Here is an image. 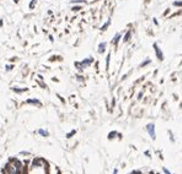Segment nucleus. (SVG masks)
Wrapping results in <instances>:
<instances>
[{"label":"nucleus","mask_w":182,"mask_h":174,"mask_svg":"<svg viewBox=\"0 0 182 174\" xmlns=\"http://www.w3.org/2000/svg\"><path fill=\"white\" fill-rule=\"evenodd\" d=\"M116 135H117V132H116V131H112V132H110V134H108V140H112V139H114V137H116Z\"/></svg>","instance_id":"6e6552de"},{"label":"nucleus","mask_w":182,"mask_h":174,"mask_svg":"<svg viewBox=\"0 0 182 174\" xmlns=\"http://www.w3.org/2000/svg\"><path fill=\"white\" fill-rule=\"evenodd\" d=\"M98 48H100V49H98V53H104V52H105V48H106V43H101Z\"/></svg>","instance_id":"0eeeda50"},{"label":"nucleus","mask_w":182,"mask_h":174,"mask_svg":"<svg viewBox=\"0 0 182 174\" xmlns=\"http://www.w3.org/2000/svg\"><path fill=\"white\" fill-rule=\"evenodd\" d=\"M12 91L16 92V93H24L27 91V88H17V87H12Z\"/></svg>","instance_id":"39448f33"},{"label":"nucleus","mask_w":182,"mask_h":174,"mask_svg":"<svg viewBox=\"0 0 182 174\" xmlns=\"http://www.w3.org/2000/svg\"><path fill=\"white\" fill-rule=\"evenodd\" d=\"M75 134H76V130H72L70 132H68V134H66V137H68V139H70V137H73Z\"/></svg>","instance_id":"1a4fd4ad"},{"label":"nucleus","mask_w":182,"mask_h":174,"mask_svg":"<svg viewBox=\"0 0 182 174\" xmlns=\"http://www.w3.org/2000/svg\"><path fill=\"white\" fill-rule=\"evenodd\" d=\"M38 134H40L42 137H48V136H49V132L47 130H44V129H40V130H38Z\"/></svg>","instance_id":"20e7f679"},{"label":"nucleus","mask_w":182,"mask_h":174,"mask_svg":"<svg viewBox=\"0 0 182 174\" xmlns=\"http://www.w3.org/2000/svg\"><path fill=\"white\" fill-rule=\"evenodd\" d=\"M130 174H143L140 171H133V172H130Z\"/></svg>","instance_id":"ddd939ff"},{"label":"nucleus","mask_w":182,"mask_h":174,"mask_svg":"<svg viewBox=\"0 0 182 174\" xmlns=\"http://www.w3.org/2000/svg\"><path fill=\"white\" fill-rule=\"evenodd\" d=\"M26 103H27V104H32V105H40V107L42 105V103L38 101V99H33V98L27 99V101H26Z\"/></svg>","instance_id":"7ed1b4c3"},{"label":"nucleus","mask_w":182,"mask_h":174,"mask_svg":"<svg viewBox=\"0 0 182 174\" xmlns=\"http://www.w3.org/2000/svg\"><path fill=\"white\" fill-rule=\"evenodd\" d=\"M5 68H6V69H5L6 71H10V70H12V68H14V65H6Z\"/></svg>","instance_id":"9d476101"},{"label":"nucleus","mask_w":182,"mask_h":174,"mask_svg":"<svg viewBox=\"0 0 182 174\" xmlns=\"http://www.w3.org/2000/svg\"><path fill=\"white\" fill-rule=\"evenodd\" d=\"M36 5V0H32L31 1V4H30V9H33V6Z\"/></svg>","instance_id":"9b49d317"},{"label":"nucleus","mask_w":182,"mask_h":174,"mask_svg":"<svg viewBox=\"0 0 182 174\" xmlns=\"http://www.w3.org/2000/svg\"><path fill=\"white\" fill-rule=\"evenodd\" d=\"M120 37H121V36H120V34H117V36H116V38H114V41H113V43H117V42L120 41Z\"/></svg>","instance_id":"f8f14e48"},{"label":"nucleus","mask_w":182,"mask_h":174,"mask_svg":"<svg viewBox=\"0 0 182 174\" xmlns=\"http://www.w3.org/2000/svg\"><path fill=\"white\" fill-rule=\"evenodd\" d=\"M155 50H156V54H158V58L160 59V60H162V59H164V55L161 54V52L159 50V48H158V45H156V44H155Z\"/></svg>","instance_id":"423d86ee"},{"label":"nucleus","mask_w":182,"mask_h":174,"mask_svg":"<svg viewBox=\"0 0 182 174\" xmlns=\"http://www.w3.org/2000/svg\"><path fill=\"white\" fill-rule=\"evenodd\" d=\"M57 174H60V173H57Z\"/></svg>","instance_id":"f3484780"},{"label":"nucleus","mask_w":182,"mask_h":174,"mask_svg":"<svg viewBox=\"0 0 182 174\" xmlns=\"http://www.w3.org/2000/svg\"><path fill=\"white\" fill-rule=\"evenodd\" d=\"M164 172H165V174H171V172H170L167 168H164Z\"/></svg>","instance_id":"4468645a"},{"label":"nucleus","mask_w":182,"mask_h":174,"mask_svg":"<svg viewBox=\"0 0 182 174\" xmlns=\"http://www.w3.org/2000/svg\"><path fill=\"white\" fill-rule=\"evenodd\" d=\"M117 173H118V169H117V168H116V169H114V171H113V173H112V174H117Z\"/></svg>","instance_id":"2eb2a0df"},{"label":"nucleus","mask_w":182,"mask_h":174,"mask_svg":"<svg viewBox=\"0 0 182 174\" xmlns=\"http://www.w3.org/2000/svg\"><path fill=\"white\" fill-rule=\"evenodd\" d=\"M14 1H15V2H17V1H18V0H14Z\"/></svg>","instance_id":"dca6fc26"},{"label":"nucleus","mask_w":182,"mask_h":174,"mask_svg":"<svg viewBox=\"0 0 182 174\" xmlns=\"http://www.w3.org/2000/svg\"><path fill=\"white\" fill-rule=\"evenodd\" d=\"M1 173L2 174H20L15 168L12 167V164H11L10 162H8V163L5 164V167H4L2 171H1Z\"/></svg>","instance_id":"f257e3e1"},{"label":"nucleus","mask_w":182,"mask_h":174,"mask_svg":"<svg viewBox=\"0 0 182 174\" xmlns=\"http://www.w3.org/2000/svg\"><path fill=\"white\" fill-rule=\"evenodd\" d=\"M146 130H148L149 135L152 136V139L156 137V134H155V125H154V124H149V125L146 126Z\"/></svg>","instance_id":"f03ea898"}]
</instances>
